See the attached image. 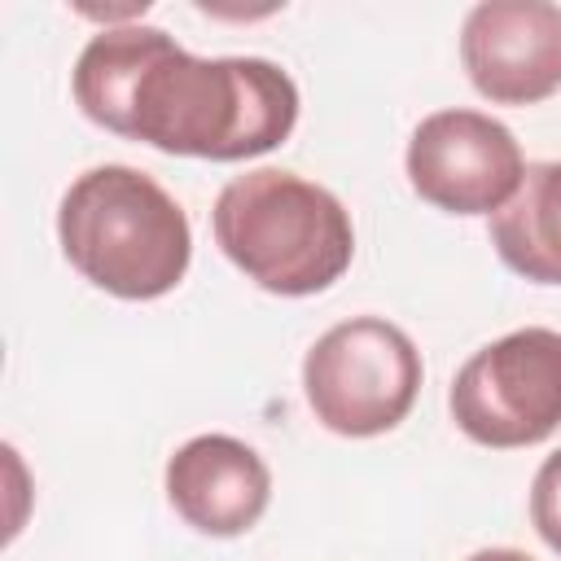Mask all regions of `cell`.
Listing matches in <instances>:
<instances>
[{"mask_svg":"<svg viewBox=\"0 0 561 561\" xmlns=\"http://www.w3.org/2000/svg\"><path fill=\"white\" fill-rule=\"evenodd\" d=\"M79 110L162 153L241 162L298 123V88L267 57H193L162 26H105L75 61Z\"/></svg>","mask_w":561,"mask_h":561,"instance_id":"6da1fadb","label":"cell"},{"mask_svg":"<svg viewBox=\"0 0 561 561\" xmlns=\"http://www.w3.org/2000/svg\"><path fill=\"white\" fill-rule=\"evenodd\" d=\"M57 241L83 280L127 302L171 294L193 259L180 202L153 175L123 162L92 167L61 193Z\"/></svg>","mask_w":561,"mask_h":561,"instance_id":"7a4b0ae2","label":"cell"},{"mask_svg":"<svg viewBox=\"0 0 561 561\" xmlns=\"http://www.w3.org/2000/svg\"><path fill=\"white\" fill-rule=\"evenodd\" d=\"M219 250L267 294L307 298L329 289L355 254L346 206L280 167L232 175L210 210Z\"/></svg>","mask_w":561,"mask_h":561,"instance_id":"3957f363","label":"cell"},{"mask_svg":"<svg viewBox=\"0 0 561 561\" xmlns=\"http://www.w3.org/2000/svg\"><path fill=\"white\" fill-rule=\"evenodd\" d=\"M421 373V351L399 324L355 316L316 337L302 359V394L324 430L373 438L412 412Z\"/></svg>","mask_w":561,"mask_h":561,"instance_id":"277c9868","label":"cell"},{"mask_svg":"<svg viewBox=\"0 0 561 561\" xmlns=\"http://www.w3.org/2000/svg\"><path fill=\"white\" fill-rule=\"evenodd\" d=\"M451 421L482 447H535L561 425V333L513 329L473 351L447 394Z\"/></svg>","mask_w":561,"mask_h":561,"instance_id":"5b68a950","label":"cell"},{"mask_svg":"<svg viewBox=\"0 0 561 561\" xmlns=\"http://www.w3.org/2000/svg\"><path fill=\"white\" fill-rule=\"evenodd\" d=\"M403 162L416 197L447 215H495L526 175L513 131L478 110H438L421 118Z\"/></svg>","mask_w":561,"mask_h":561,"instance_id":"8992f818","label":"cell"},{"mask_svg":"<svg viewBox=\"0 0 561 561\" xmlns=\"http://www.w3.org/2000/svg\"><path fill=\"white\" fill-rule=\"evenodd\" d=\"M469 83L495 105H535L561 88V4L482 0L460 26Z\"/></svg>","mask_w":561,"mask_h":561,"instance_id":"52a82bcc","label":"cell"},{"mask_svg":"<svg viewBox=\"0 0 561 561\" xmlns=\"http://www.w3.org/2000/svg\"><path fill=\"white\" fill-rule=\"evenodd\" d=\"M167 500L202 535H245L272 500L263 456L232 434H197L167 460Z\"/></svg>","mask_w":561,"mask_h":561,"instance_id":"ba28073f","label":"cell"},{"mask_svg":"<svg viewBox=\"0 0 561 561\" xmlns=\"http://www.w3.org/2000/svg\"><path fill=\"white\" fill-rule=\"evenodd\" d=\"M500 263L535 285H561V158L530 162L522 188L491 215Z\"/></svg>","mask_w":561,"mask_h":561,"instance_id":"9c48e42d","label":"cell"},{"mask_svg":"<svg viewBox=\"0 0 561 561\" xmlns=\"http://www.w3.org/2000/svg\"><path fill=\"white\" fill-rule=\"evenodd\" d=\"M530 522L539 539L561 557V451H552L530 482Z\"/></svg>","mask_w":561,"mask_h":561,"instance_id":"30bf717a","label":"cell"},{"mask_svg":"<svg viewBox=\"0 0 561 561\" xmlns=\"http://www.w3.org/2000/svg\"><path fill=\"white\" fill-rule=\"evenodd\" d=\"M465 561H535V557L522 552V548H482V552H473Z\"/></svg>","mask_w":561,"mask_h":561,"instance_id":"8fae6325","label":"cell"}]
</instances>
